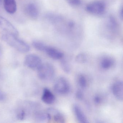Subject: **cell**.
<instances>
[{
	"instance_id": "603a6c76",
	"label": "cell",
	"mask_w": 123,
	"mask_h": 123,
	"mask_svg": "<svg viewBox=\"0 0 123 123\" xmlns=\"http://www.w3.org/2000/svg\"><path fill=\"white\" fill-rule=\"evenodd\" d=\"M102 98L98 95H96L93 98V101L96 105L100 104L102 102Z\"/></svg>"
},
{
	"instance_id": "8fae6325",
	"label": "cell",
	"mask_w": 123,
	"mask_h": 123,
	"mask_svg": "<svg viewBox=\"0 0 123 123\" xmlns=\"http://www.w3.org/2000/svg\"><path fill=\"white\" fill-rule=\"evenodd\" d=\"M42 100L46 104L51 105L55 102L56 98L54 93L49 89L45 88L43 90Z\"/></svg>"
},
{
	"instance_id": "30bf717a",
	"label": "cell",
	"mask_w": 123,
	"mask_h": 123,
	"mask_svg": "<svg viewBox=\"0 0 123 123\" xmlns=\"http://www.w3.org/2000/svg\"><path fill=\"white\" fill-rule=\"evenodd\" d=\"M74 114L77 120L82 123H88V119L80 106L77 104H74L73 107Z\"/></svg>"
},
{
	"instance_id": "9c48e42d",
	"label": "cell",
	"mask_w": 123,
	"mask_h": 123,
	"mask_svg": "<svg viewBox=\"0 0 123 123\" xmlns=\"http://www.w3.org/2000/svg\"><path fill=\"white\" fill-rule=\"evenodd\" d=\"M112 92L115 98L119 101L123 100V83L121 80L115 82L112 87Z\"/></svg>"
},
{
	"instance_id": "4fadbf2b",
	"label": "cell",
	"mask_w": 123,
	"mask_h": 123,
	"mask_svg": "<svg viewBox=\"0 0 123 123\" xmlns=\"http://www.w3.org/2000/svg\"><path fill=\"white\" fill-rule=\"evenodd\" d=\"M4 6L6 12L10 14H13L17 10L15 0H4Z\"/></svg>"
},
{
	"instance_id": "44dd1931",
	"label": "cell",
	"mask_w": 123,
	"mask_h": 123,
	"mask_svg": "<svg viewBox=\"0 0 123 123\" xmlns=\"http://www.w3.org/2000/svg\"><path fill=\"white\" fill-rule=\"evenodd\" d=\"M25 116V112L23 110H19L17 114L18 119L20 120H23L24 119Z\"/></svg>"
},
{
	"instance_id": "5bb4252c",
	"label": "cell",
	"mask_w": 123,
	"mask_h": 123,
	"mask_svg": "<svg viewBox=\"0 0 123 123\" xmlns=\"http://www.w3.org/2000/svg\"><path fill=\"white\" fill-rule=\"evenodd\" d=\"M26 13L29 17L33 19L37 18L38 15V8L34 3H30L26 7Z\"/></svg>"
},
{
	"instance_id": "2e32d148",
	"label": "cell",
	"mask_w": 123,
	"mask_h": 123,
	"mask_svg": "<svg viewBox=\"0 0 123 123\" xmlns=\"http://www.w3.org/2000/svg\"><path fill=\"white\" fill-rule=\"evenodd\" d=\"M77 80L78 85L81 88L85 89L87 87L88 85L87 80L85 75L81 74L79 75L78 76Z\"/></svg>"
},
{
	"instance_id": "d6986e66",
	"label": "cell",
	"mask_w": 123,
	"mask_h": 123,
	"mask_svg": "<svg viewBox=\"0 0 123 123\" xmlns=\"http://www.w3.org/2000/svg\"><path fill=\"white\" fill-rule=\"evenodd\" d=\"M75 59L76 62L80 64L85 63L87 60V56L85 54L80 53L76 56Z\"/></svg>"
},
{
	"instance_id": "5b68a950",
	"label": "cell",
	"mask_w": 123,
	"mask_h": 123,
	"mask_svg": "<svg viewBox=\"0 0 123 123\" xmlns=\"http://www.w3.org/2000/svg\"><path fill=\"white\" fill-rule=\"evenodd\" d=\"M24 62L26 67L33 69H38L42 64L40 57L33 54L26 55Z\"/></svg>"
},
{
	"instance_id": "ac0fdd59",
	"label": "cell",
	"mask_w": 123,
	"mask_h": 123,
	"mask_svg": "<svg viewBox=\"0 0 123 123\" xmlns=\"http://www.w3.org/2000/svg\"><path fill=\"white\" fill-rule=\"evenodd\" d=\"M33 47L38 51L44 52L46 45L41 42L35 41L32 43Z\"/></svg>"
},
{
	"instance_id": "ffe728a7",
	"label": "cell",
	"mask_w": 123,
	"mask_h": 123,
	"mask_svg": "<svg viewBox=\"0 0 123 123\" xmlns=\"http://www.w3.org/2000/svg\"><path fill=\"white\" fill-rule=\"evenodd\" d=\"M68 3L73 7H78L80 5L81 0H66Z\"/></svg>"
},
{
	"instance_id": "8992f818",
	"label": "cell",
	"mask_w": 123,
	"mask_h": 123,
	"mask_svg": "<svg viewBox=\"0 0 123 123\" xmlns=\"http://www.w3.org/2000/svg\"><path fill=\"white\" fill-rule=\"evenodd\" d=\"M0 27L7 34L17 37L19 35L18 31L15 27L8 20L0 16Z\"/></svg>"
},
{
	"instance_id": "9a60e30c",
	"label": "cell",
	"mask_w": 123,
	"mask_h": 123,
	"mask_svg": "<svg viewBox=\"0 0 123 123\" xmlns=\"http://www.w3.org/2000/svg\"><path fill=\"white\" fill-rule=\"evenodd\" d=\"M35 119L39 122H45L49 121V118L46 111H38L34 114Z\"/></svg>"
},
{
	"instance_id": "3957f363",
	"label": "cell",
	"mask_w": 123,
	"mask_h": 123,
	"mask_svg": "<svg viewBox=\"0 0 123 123\" xmlns=\"http://www.w3.org/2000/svg\"><path fill=\"white\" fill-rule=\"evenodd\" d=\"M54 89L56 93L61 95H64L68 94L70 91V85L66 78L60 77L55 81Z\"/></svg>"
},
{
	"instance_id": "7c38bea8",
	"label": "cell",
	"mask_w": 123,
	"mask_h": 123,
	"mask_svg": "<svg viewBox=\"0 0 123 123\" xmlns=\"http://www.w3.org/2000/svg\"><path fill=\"white\" fill-rule=\"evenodd\" d=\"M115 61L113 58L108 56L102 57L100 61V67L104 70L111 69L114 65Z\"/></svg>"
},
{
	"instance_id": "6da1fadb",
	"label": "cell",
	"mask_w": 123,
	"mask_h": 123,
	"mask_svg": "<svg viewBox=\"0 0 123 123\" xmlns=\"http://www.w3.org/2000/svg\"><path fill=\"white\" fill-rule=\"evenodd\" d=\"M2 39L20 52L26 53L30 50L29 46L23 41L18 38L17 37L7 33L2 35Z\"/></svg>"
},
{
	"instance_id": "484cf974",
	"label": "cell",
	"mask_w": 123,
	"mask_h": 123,
	"mask_svg": "<svg viewBox=\"0 0 123 123\" xmlns=\"http://www.w3.org/2000/svg\"><path fill=\"white\" fill-rule=\"evenodd\" d=\"M2 49H1V47H0V57H1V55H2Z\"/></svg>"
},
{
	"instance_id": "e0dca14e",
	"label": "cell",
	"mask_w": 123,
	"mask_h": 123,
	"mask_svg": "<svg viewBox=\"0 0 123 123\" xmlns=\"http://www.w3.org/2000/svg\"><path fill=\"white\" fill-rule=\"evenodd\" d=\"M60 60V65L62 70L64 72L68 74L70 73L71 72V67L69 63L67 60L65 59L64 58Z\"/></svg>"
},
{
	"instance_id": "ba28073f",
	"label": "cell",
	"mask_w": 123,
	"mask_h": 123,
	"mask_svg": "<svg viewBox=\"0 0 123 123\" xmlns=\"http://www.w3.org/2000/svg\"><path fill=\"white\" fill-rule=\"evenodd\" d=\"M44 52L51 59L54 60H61L64 57V53L59 49L49 46H46Z\"/></svg>"
},
{
	"instance_id": "d4e9b609",
	"label": "cell",
	"mask_w": 123,
	"mask_h": 123,
	"mask_svg": "<svg viewBox=\"0 0 123 123\" xmlns=\"http://www.w3.org/2000/svg\"><path fill=\"white\" fill-rule=\"evenodd\" d=\"M122 7L120 9V11H119V16L120 18L122 19L123 18V10H122Z\"/></svg>"
},
{
	"instance_id": "277c9868",
	"label": "cell",
	"mask_w": 123,
	"mask_h": 123,
	"mask_svg": "<svg viewBox=\"0 0 123 123\" xmlns=\"http://www.w3.org/2000/svg\"><path fill=\"white\" fill-rule=\"evenodd\" d=\"M86 10L87 12L91 15H101L105 11V4L103 1L100 0L93 1L86 6Z\"/></svg>"
},
{
	"instance_id": "7402d4cb",
	"label": "cell",
	"mask_w": 123,
	"mask_h": 123,
	"mask_svg": "<svg viewBox=\"0 0 123 123\" xmlns=\"http://www.w3.org/2000/svg\"><path fill=\"white\" fill-rule=\"evenodd\" d=\"M75 97L78 100H82L84 98V94L82 91L78 90L75 93Z\"/></svg>"
},
{
	"instance_id": "52a82bcc",
	"label": "cell",
	"mask_w": 123,
	"mask_h": 123,
	"mask_svg": "<svg viewBox=\"0 0 123 123\" xmlns=\"http://www.w3.org/2000/svg\"><path fill=\"white\" fill-rule=\"evenodd\" d=\"M47 113L49 118V121L52 120L57 123H64L65 118L64 115L57 109L49 108L47 109Z\"/></svg>"
},
{
	"instance_id": "cb8c5ba5",
	"label": "cell",
	"mask_w": 123,
	"mask_h": 123,
	"mask_svg": "<svg viewBox=\"0 0 123 123\" xmlns=\"http://www.w3.org/2000/svg\"><path fill=\"white\" fill-rule=\"evenodd\" d=\"M5 98V95L2 90H0V101L4 100Z\"/></svg>"
},
{
	"instance_id": "7a4b0ae2",
	"label": "cell",
	"mask_w": 123,
	"mask_h": 123,
	"mask_svg": "<svg viewBox=\"0 0 123 123\" xmlns=\"http://www.w3.org/2000/svg\"><path fill=\"white\" fill-rule=\"evenodd\" d=\"M38 77L42 80L49 81L53 80L55 76V68L49 63L43 64L37 70Z\"/></svg>"
},
{
	"instance_id": "4316f807",
	"label": "cell",
	"mask_w": 123,
	"mask_h": 123,
	"mask_svg": "<svg viewBox=\"0 0 123 123\" xmlns=\"http://www.w3.org/2000/svg\"><path fill=\"white\" fill-rule=\"evenodd\" d=\"M1 0H0V1H1Z\"/></svg>"
}]
</instances>
